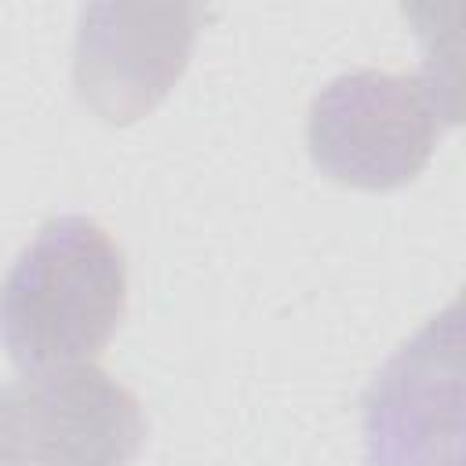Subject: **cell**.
I'll return each instance as SVG.
<instances>
[{"mask_svg":"<svg viewBox=\"0 0 466 466\" xmlns=\"http://www.w3.org/2000/svg\"><path fill=\"white\" fill-rule=\"evenodd\" d=\"M309 157L342 186L397 189L430 164L441 109L422 76L360 69L331 80L309 106Z\"/></svg>","mask_w":466,"mask_h":466,"instance_id":"2","label":"cell"},{"mask_svg":"<svg viewBox=\"0 0 466 466\" xmlns=\"http://www.w3.org/2000/svg\"><path fill=\"white\" fill-rule=\"evenodd\" d=\"M364 430L371 466H462L459 302L404 342L371 382Z\"/></svg>","mask_w":466,"mask_h":466,"instance_id":"4","label":"cell"},{"mask_svg":"<svg viewBox=\"0 0 466 466\" xmlns=\"http://www.w3.org/2000/svg\"><path fill=\"white\" fill-rule=\"evenodd\" d=\"M127 306V269L113 237L80 215L40 226L0 284V339L25 371L91 364Z\"/></svg>","mask_w":466,"mask_h":466,"instance_id":"1","label":"cell"},{"mask_svg":"<svg viewBox=\"0 0 466 466\" xmlns=\"http://www.w3.org/2000/svg\"><path fill=\"white\" fill-rule=\"evenodd\" d=\"M146 415L98 364L36 368L0 390V466H127Z\"/></svg>","mask_w":466,"mask_h":466,"instance_id":"3","label":"cell"},{"mask_svg":"<svg viewBox=\"0 0 466 466\" xmlns=\"http://www.w3.org/2000/svg\"><path fill=\"white\" fill-rule=\"evenodd\" d=\"M197 7L186 4H91L80 15L73 80L87 109L106 124L153 113L193 47Z\"/></svg>","mask_w":466,"mask_h":466,"instance_id":"5","label":"cell"}]
</instances>
